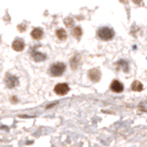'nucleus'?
I'll return each instance as SVG.
<instances>
[{
    "mask_svg": "<svg viewBox=\"0 0 147 147\" xmlns=\"http://www.w3.org/2000/svg\"><path fill=\"white\" fill-rule=\"evenodd\" d=\"M97 36L101 40H104V41H110L114 38V31L111 29V28H107V27H103V28H100L97 30Z\"/></svg>",
    "mask_w": 147,
    "mask_h": 147,
    "instance_id": "nucleus-1",
    "label": "nucleus"
},
{
    "mask_svg": "<svg viewBox=\"0 0 147 147\" xmlns=\"http://www.w3.org/2000/svg\"><path fill=\"white\" fill-rule=\"evenodd\" d=\"M65 71V64L62 62H57L54 64H52L50 67V73L53 76H61Z\"/></svg>",
    "mask_w": 147,
    "mask_h": 147,
    "instance_id": "nucleus-2",
    "label": "nucleus"
},
{
    "mask_svg": "<svg viewBox=\"0 0 147 147\" xmlns=\"http://www.w3.org/2000/svg\"><path fill=\"white\" fill-rule=\"evenodd\" d=\"M5 82H6V85H7L9 88H16V86L19 84V80H18V78L15 76V75H11V74H7Z\"/></svg>",
    "mask_w": 147,
    "mask_h": 147,
    "instance_id": "nucleus-3",
    "label": "nucleus"
},
{
    "mask_svg": "<svg viewBox=\"0 0 147 147\" xmlns=\"http://www.w3.org/2000/svg\"><path fill=\"white\" fill-rule=\"evenodd\" d=\"M69 85L66 83H60L58 85H55L54 88V92L58 94V95H65L66 93L69 92Z\"/></svg>",
    "mask_w": 147,
    "mask_h": 147,
    "instance_id": "nucleus-4",
    "label": "nucleus"
},
{
    "mask_svg": "<svg viewBox=\"0 0 147 147\" xmlns=\"http://www.w3.org/2000/svg\"><path fill=\"white\" fill-rule=\"evenodd\" d=\"M12 49L17 52H20L24 49V41L20 39V38H17L15 41L12 42Z\"/></svg>",
    "mask_w": 147,
    "mask_h": 147,
    "instance_id": "nucleus-5",
    "label": "nucleus"
},
{
    "mask_svg": "<svg viewBox=\"0 0 147 147\" xmlns=\"http://www.w3.org/2000/svg\"><path fill=\"white\" fill-rule=\"evenodd\" d=\"M88 78L91 79V81L93 82H98L101 79V71L98 69H92L88 72Z\"/></svg>",
    "mask_w": 147,
    "mask_h": 147,
    "instance_id": "nucleus-6",
    "label": "nucleus"
},
{
    "mask_svg": "<svg viewBox=\"0 0 147 147\" xmlns=\"http://www.w3.org/2000/svg\"><path fill=\"white\" fill-rule=\"evenodd\" d=\"M111 90L113 92H115V93H121L124 90V86H123V84L119 81L115 80V81L112 82V84H111Z\"/></svg>",
    "mask_w": 147,
    "mask_h": 147,
    "instance_id": "nucleus-7",
    "label": "nucleus"
},
{
    "mask_svg": "<svg viewBox=\"0 0 147 147\" xmlns=\"http://www.w3.org/2000/svg\"><path fill=\"white\" fill-rule=\"evenodd\" d=\"M43 36V31L41 28H34V29L32 30V32H31V37L33 38V39H36V40H39V39H41Z\"/></svg>",
    "mask_w": 147,
    "mask_h": 147,
    "instance_id": "nucleus-8",
    "label": "nucleus"
},
{
    "mask_svg": "<svg viewBox=\"0 0 147 147\" xmlns=\"http://www.w3.org/2000/svg\"><path fill=\"white\" fill-rule=\"evenodd\" d=\"M32 57H33L34 61H43L47 58V55L43 54V53H41V52H33Z\"/></svg>",
    "mask_w": 147,
    "mask_h": 147,
    "instance_id": "nucleus-9",
    "label": "nucleus"
},
{
    "mask_svg": "<svg viewBox=\"0 0 147 147\" xmlns=\"http://www.w3.org/2000/svg\"><path fill=\"white\" fill-rule=\"evenodd\" d=\"M132 90L135 92H140L143 90V84L138 81H134L132 83Z\"/></svg>",
    "mask_w": 147,
    "mask_h": 147,
    "instance_id": "nucleus-10",
    "label": "nucleus"
},
{
    "mask_svg": "<svg viewBox=\"0 0 147 147\" xmlns=\"http://www.w3.org/2000/svg\"><path fill=\"white\" fill-rule=\"evenodd\" d=\"M57 37L59 38V40H61V41H63V40H65L66 39V32L64 29H59L57 30Z\"/></svg>",
    "mask_w": 147,
    "mask_h": 147,
    "instance_id": "nucleus-11",
    "label": "nucleus"
},
{
    "mask_svg": "<svg viewBox=\"0 0 147 147\" xmlns=\"http://www.w3.org/2000/svg\"><path fill=\"white\" fill-rule=\"evenodd\" d=\"M79 62H80V57L79 55H75V57H73L72 59H71V67L72 69H76L78 67V65H79Z\"/></svg>",
    "mask_w": 147,
    "mask_h": 147,
    "instance_id": "nucleus-12",
    "label": "nucleus"
},
{
    "mask_svg": "<svg viewBox=\"0 0 147 147\" xmlns=\"http://www.w3.org/2000/svg\"><path fill=\"white\" fill-rule=\"evenodd\" d=\"M72 34H73L75 38H78V39H80L82 36V29L80 27H76V28H74L73 31H72Z\"/></svg>",
    "mask_w": 147,
    "mask_h": 147,
    "instance_id": "nucleus-13",
    "label": "nucleus"
},
{
    "mask_svg": "<svg viewBox=\"0 0 147 147\" xmlns=\"http://www.w3.org/2000/svg\"><path fill=\"white\" fill-rule=\"evenodd\" d=\"M64 23H65L67 27H71V26L73 24V20H72V19H70V18H67V19L64 20Z\"/></svg>",
    "mask_w": 147,
    "mask_h": 147,
    "instance_id": "nucleus-14",
    "label": "nucleus"
},
{
    "mask_svg": "<svg viewBox=\"0 0 147 147\" xmlns=\"http://www.w3.org/2000/svg\"><path fill=\"white\" fill-rule=\"evenodd\" d=\"M133 1H134L136 5H140V6L143 5V0H133Z\"/></svg>",
    "mask_w": 147,
    "mask_h": 147,
    "instance_id": "nucleus-15",
    "label": "nucleus"
},
{
    "mask_svg": "<svg viewBox=\"0 0 147 147\" xmlns=\"http://www.w3.org/2000/svg\"><path fill=\"white\" fill-rule=\"evenodd\" d=\"M24 29H26L24 26H19V27H18V30H19V31H24Z\"/></svg>",
    "mask_w": 147,
    "mask_h": 147,
    "instance_id": "nucleus-16",
    "label": "nucleus"
}]
</instances>
